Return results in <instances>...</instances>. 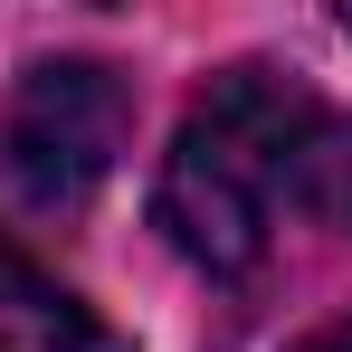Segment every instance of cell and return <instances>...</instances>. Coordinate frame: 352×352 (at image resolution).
I'll use <instances>...</instances> for the list:
<instances>
[{"label":"cell","mask_w":352,"mask_h":352,"mask_svg":"<svg viewBox=\"0 0 352 352\" xmlns=\"http://www.w3.org/2000/svg\"><path fill=\"white\" fill-rule=\"evenodd\" d=\"M305 124H314V96L286 86L276 67H229L190 105V124L172 133V162H162V200H153L181 257H200L219 276L267 257Z\"/></svg>","instance_id":"cell-1"},{"label":"cell","mask_w":352,"mask_h":352,"mask_svg":"<svg viewBox=\"0 0 352 352\" xmlns=\"http://www.w3.org/2000/svg\"><path fill=\"white\" fill-rule=\"evenodd\" d=\"M124 76L96 58H48L19 76V96H10V115H0V162L10 181L38 200V210H76L96 181L115 172L124 153Z\"/></svg>","instance_id":"cell-2"},{"label":"cell","mask_w":352,"mask_h":352,"mask_svg":"<svg viewBox=\"0 0 352 352\" xmlns=\"http://www.w3.org/2000/svg\"><path fill=\"white\" fill-rule=\"evenodd\" d=\"M0 352H105V324L0 229Z\"/></svg>","instance_id":"cell-3"},{"label":"cell","mask_w":352,"mask_h":352,"mask_svg":"<svg viewBox=\"0 0 352 352\" xmlns=\"http://www.w3.org/2000/svg\"><path fill=\"white\" fill-rule=\"evenodd\" d=\"M286 200L314 210V219H333V229H352V115L314 105L305 143H295V172H286Z\"/></svg>","instance_id":"cell-4"},{"label":"cell","mask_w":352,"mask_h":352,"mask_svg":"<svg viewBox=\"0 0 352 352\" xmlns=\"http://www.w3.org/2000/svg\"><path fill=\"white\" fill-rule=\"evenodd\" d=\"M295 352H352V314H333L324 333H305V343H295Z\"/></svg>","instance_id":"cell-5"},{"label":"cell","mask_w":352,"mask_h":352,"mask_svg":"<svg viewBox=\"0 0 352 352\" xmlns=\"http://www.w3.org/2000/svg\"><path fill=\"white\" fill-rule=\"evenodd\" d=\"M343 29H352V10H343Z\"/></svg>","instance_id":"cell-6"}]
</instances>
